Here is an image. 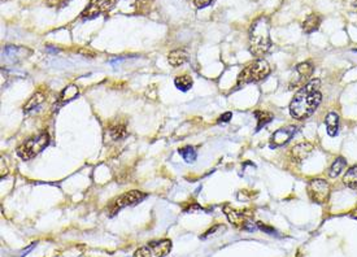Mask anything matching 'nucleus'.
Segmentation results:
<instances>
[{"instance_id":"nucleus-25","label":"nucleus","mask_w":357,"mask_h":257,"mask_svg":"<svg viewBox=\"0 0 357 257\" xmlns=\"http://www.w3.org/2000/svg\"><path fill=\"white\" fill-rule=\"evenodd\" d=\"M212 2H213V0H194V4H195L198 8H205L209 4H212Z\"/></svg>"},{"instance_id":"nucleus-19","label":"nucleus","mask_w":357,"mask_h":257,"mask_svg":"<svg viewBox=\"0 0 357 257\" xmlns=\"http://www.w3.org/2000/svg\"><path fill=\"white\" fill-rule=\"evenodd\" d=\"M174 85H176V87L178 90L189 91L191 88V86H193V78L190 76H179L174 80Z\"/></svg>"},{"instance_id":"nucleus-18","label":"nucleus","mask_w":357,"mask_h":257,"mask_svg":"<svg viewBox=\"0 0 357 257\" xmlns=\"http://www.w3.org/2000/svg\"><path fill=\"white\" fill-rule=\"evenodd\" d=\"M346 167H347L346 160H344L343 157H338V159H336L335 161L332 162L331 168H330V172H329L330 177H331V178L338 177V175L341 174V173L343 172L344 169H346Z\"/></svg>"},{"instance_id":"nucleus-23","label":"nucleus","mask_w":357,"mask_h":257,"mask_svg":"<svg viewBox=\"0 0 357 257\" xmlns=\"http://www.w3.org/2000/svg\"><path fill=\"white\" fill-rule=\"evenodd\" d=\"M127 135L126 133V128H125V126H115V127H110L109 130V137L112 140H118V139H122V138H125Z\"/></svg>"},{"instance_id":"nucleus-24","label":"nucleus","mask_w":357,"mask_h":257,"mask_svg":"<svg viewBox=\"0 0 357 257\" xmlns=\"http://www.w3.org/2000/svg\"><path fill=\"white\" fill-rule=\"evenodd\" d=\"M133 257H154V256H152V252L151 249H149V247L144 246V247H140L139 249H137V251L134 252V256Z\"/></svg>"},{"instance_id":"nucleus-27","label":"nucleus","mask_w":357,"mask_h":257,"mask_svg":"<svg viewBox=\"0 0 357 257\" xmlns=\"http://www.w3.org/2000/svg\"><path fill=\"white\" fill-rule=\"evenodd\" d=\"M231 117H233L231 112H226V113H223L222 116H220V118H218V122H229Z\"/></svg>"},{"instance_id":"nucleus-10","label":"nucleus","mask_w":357,"mask_h":257,"mask_svg":"<svg viewBox=\"0 0 357 257\" xmlns=\"http://www.w3.org/2000/svg\"><path fill=\"white\" fill-rule=\"evenodd\" d=\"M147 246L149 247L152 252V256L155 257H165L168 256L172 251V242L168 239H164V241L159 242H151Z\"/></svg>"},{"instance_id":"nucleus-7","label":"nucleus","mask_w":357,"mask_h":257,"mask_svg":"<svg viewBox=\"0 0 357 257\" xmlns=\"http://www.w3.org/2000/svg\"><path fill=\"white\" fill-rule=\"evenodd\" d=\"M115 6V0H90L87 8L82 12L83 20H92L100 14L108 13Z\"/></svg>"},{"instance_id":"nucleus-21","label":"nucleus","mask_w":357,"mask_h":257,"mask_svg":"<svg viewBox=\"0 0 357 257\" xmlns=\"http://www.w3.org/2000/svg\"><path fill=\"white\" fill-rule=\"evenodd\" d=\"M179 155L182 156V159L184 160L186 162H194L198 157V153H196V150L191 145H187V147L181 148L179 150Z\"/></svg>"},{"instance_id":"nucleus-17","label":"nucleus","mask_w":357,"mask_h":257,"mask_svg":"<svg viewBox=\"0 0 357 257\" xmlns=\"http://www.w3.org/2000/svg\"><path fill=\"white\" fill-rule=\"evenodd\" d=\"M256 118H257V126H256V132L261 130L265 125L270 122L273 120V115L270 112H265V111H257L255 112Z\"/></svg>"},{"instance_id":"nucleus-3","label":"nucleus","mask_w":357,"mask_h":257,"mask_svg":"<svg viewBox=\"0 0 357 257\" xmlns=\"http://www.w3.org/2000/svg\"><path fill=\"white\" fill-rule=\"evenodd\" d=\"M270 74V66L267 60L258 59L253 63L248 64L245 69L238 76V86L248 85V83H255L258 81H262Z\"/></svg>"},{"instance_id":"nucleus-8","label":"nucleus","mask_w":357,"mask_h":257,"mask_svg":"<svg viewBox=\"0 0 357 257\" xmlns=\"http://www.w3.org/2000/svg\"><path fill=\"white\" fill-rule=\"evenodd\" d=\"M295 133H296V127H295V126H287V127L278 128L277 132L273 134L270 147H280V145L286 144V143L290 142V139L294 137Z\"/></svg>"},{"instance_id":"nucleus-2","label":"nucleus","mask_w":357,"mask_h":257,"mask_svg":"<svg viewBox=\"0 0 357 257\" xmlns=\"http://www.w3.org/2000/svg\"><path fill=\"white\" fill-rule=\"evenodd\" d=\"M272 47L270 39V26L265 17H261L253 22L250 30V52L255 58H261Z\"/></svg>"},{"instance_id":"nucleus-15","label":"nucleus","mask_w":357,"mask_h":257,"mask_svg":"<svg viewBox=\"0 0 357 257\" xmlns=\"http://www.w3.org/2000/svg\"><path fill=\"white\" fill-rule=\"evenodd\" d=\"M78 94H80V91H78L77 86L74 85L68 86V87H65L63 91H61L60 96H59V104H65V103H69V101H71L73 99L77 98Z\"/></svg>"},{"instance_id":"nucleus-20","label":"nucleus","mask_w":357,"mask_h":257,"mask_svg":"<svg viewBox=\"0 0 357 257\" xmlns=\"http://www.w3.org/2000/svg\"><path fill=\"white\" fill-rule=\"evenodd\" d=\"M296 71L302 80H309V77L313 74V65L311 63H302L296 66Z\"/></svg>"},{"instance_id":"nucleus-6","label":"nucleus","mask_w":357,"mask_h":257,"mask_svg":"<svg viewBox=\"0 0 357 257\" xmlns=\"http://www.w3.org/2000/svg\"><path fill=\"white\" fill-rule=\"evenodd\" d=\"M146 196H147L146 194H143L142 191H137V190H134V191H129L126 192V194L121 195V196H118L117 199L112 203V205H110V212H112L110 216L116 214L118 211H120V209L125 208V207H130V205L138 204V203L142 201V200Z\"/></svg>"},{"instance_id":"nucleus-14","label":"nucleus","mask_w":357,"mask_h":257,"mask_svg":"<svg viewBox=\"0 0 357 257\" xmlns=\"http://www.w3.org/2000/svg\"><path fill=\"white\" fill-rule=\"evenodd\" d=\"M168 61L172 66L177 68V66L183 65L187 61V52L184 49H176V51H172L168 56Z\"/></svg>"},{"instance_id":"nucleus-4","label":"nucleus","mask_w":357,"mask_h":257,"mask_svg":"<svg viewBox=\"0 0 357 257\" xmlns=\"http://www.w3.org/2000/svg\"><path fill=\"white\" fill-rule=\"evenodd\" d=\"M50 144V135L48 133H41L36 137L30 138L25 143H22L17 148V155L24 160H30L41 153L47 145Z\"/></svg>"},{"instance_id":"nucleus-13","label":"nucleus","mask_w":357,"mask_h":257,"mask_svg":"<svg viewBox=\"0 0 357 257\" xmlns=\"http://www.w3.org/2000/svg\"><path fill=\"white\" fill-rule=\"evenodd\" d=\"M325 123H326L327 134H329L330 137H335L339 132V116L336 115L335 112H330L329 115L326 116Z\"/></svg>"},{"instance_id":"nucleus-9","label":"nucleus","mask_w":357,"mask_h":257,"mask_svg":"<svg viewBox=\"0 0 357 257\" xmlns=\"http://www.w3.org/2000/svg\"><path fill=\"white\" fill-rule=\"evenodd\" d=\"M223 213L226 214L229 221L236 227H242V229H247V224H250L248 218L246 217V214L243 212L235 211L234 208H231L230 205H225L223 207Z\"/></svg>"},{"instance_id":"nucleus-29","label":"nucleus","mask_w":357,"mask_h":257,"mask_svg":"<svg viewBox=\"0 0 357 257\" xmlns=\"http://www.w3.org/2000/svg\"><path fill=\"white\" fill-rule=\"evenodd\" d=\"M354 51H356V52H357V49H354Z\"/></svg>"},{"instance_id":"nucleus-11","label":"nucleus","mask_w":357,"mask_h":257,"mask_svg":"<svg viewBox=\"0 0 357 257\" xmlns=\"http://www.w3.org/2000/svg\"><path fill=\"white\" fill-rule=\"evenodd\" d=\"M312 151H313V145H312L311 143H297V144L292 148V156H294V159L296 160L297 162H302L311 155Z\"/></svg>"},{"instance_id":"nucleus-28","label":"nucleus","mask_w":357,"mask_h":257,"mask_svg":"<svg viewBox=\"0 0 357 257\" xmlns=\"http://www.w3.org/2000/svg\"><path fill=\"white\" fill-rule=\"evenodd\" d=\"M353 8H354V11H357V0H354L353 2Z\"/></svg>"},{"instance_id":"nucleus-16","label":"nucleus","mask_w":357,"mask_h":257,"mask_svg":"<svg viewBox=\"0 0 357 257\" xmlns=\"http://www.w3.org/2000/svg\"><path fill=\"white\" fill-rule=\"evenodd\" d=\"M343 182L349 189L357 190V165L349 168L343 177Z\"/></svg>"},{"instance_id":"nucleus-26","label":"nucleus","mask_w":357,"mask_h":257,"mask_svg":"<svg viewBox=\"0 0 357 257\" xmlns=\"http://www.w3.org/2000/svg\"><path fill=\"white\" fill-rule=\"evenodd\" d=\"M69 0H48V4H50L51 7H60L64 6L65 3H68Z\"/></svg>"},{"instance_id":"nucleus-22","label":"nucleus","mask_w":357,"mask_h":257,"mask_svg":"<svg viewBox=\"0 0 357 257\" xmlns=\"http://www.w3.org/2000/svg\"><path fill=\"white\" fill-rule=\"evenodd\" d=\"M44 95L42 93H36V94H34L33 95V98L30 99V100L28 101V104L24 107V111H25L26 113L28 112H30L31 109H34V108H36V107H39V105L42 104L44 101Z\"/></svg>"},{"instance_id":"nucleus-1","label":"nucleus","mask_w":357,"mask_h":257,"mask_svg":"<svg viewBox=\"0 0 357 257\" xmlns=\"http://www.w3.org/2000/svg\"><path fill=\"white\" fill-rule=\"evenodd\" d=\"M320 80H312L302 90L297 91L290 103V113L296 120H305L314 113L322 100L320 94Z\"/></svg>"},{"instance_id":"nucleus-12","label":"nucleus","mask_w":357,"mask_h":257,"mask_svg":"<svg viewBox=\"0 0 357 257\" xmlns=\"http://www.w3.org/2000/svg\"><path fill=\"white\" fill-rule=\"evenodd\" d=\"M321 22H322V17L320 16V14H316V13L309 14V16L304 20V22H303V30H304L307 34H312L313 31L318 30Z\"/></svg>"},{"instance_id":"nucleus-5","label":"nucleus","mask_w":357,"mask_h":257,"mask_svg":"<svg viewBox=\"0 0 357 257\" xmlns=\"http://www.w3.org/2000/svg\"><path fill=\"white\" fill-rule=\"evenodd\" d=\"M308 196L313 203L317 204H324L329 200L330 196V185L327 183L325 179L317 178V179H312L307 187Z\"/></svg>"}]
</instances>
